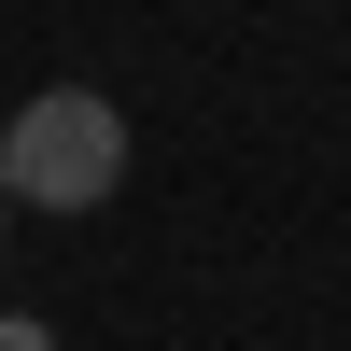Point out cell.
<instances>
[{"mask_svg": "<svg viewBox=\"0 0 351 351\" xmlns=\"http://www.w3.org/2000/svg\"><path fill=\"white\" fill-rule=\"evenodd\" d=\"M0 183H14V211H99V197H127V112L99 99V84H43V99L0 127Z\"/></svg>", "mask_w": 351, "mask_h": 351, "instance_id": "cell-1", "label": "cell"}, {"mask_svg": "<svg viewBox=\"0 0 351 351\" xmlns=\"http://www.w3.org/2000/svg\"><path fill=\"white\" fill-rule=\"evenodd\" d=\"M0 351H56V337H43V324H28V309H0Z\"/></svg>", "mask_w": 351, "mask_h": 351, "instance_id": "cell-2", "label": "cell"}, {"mask_svg": "<svg viewBox=\"0 0 351 351\" xmlns=\"http://www.w3.org/2000/svg\"><path fill=\"white\" fill-rule=\"evenodd\" d=\"M0 225H14V183H0Z\"/></svg>", "mask_w": 351, "mask_h": 351, "instance_id": "cell-3", "label": "cell"}]
</instances>
